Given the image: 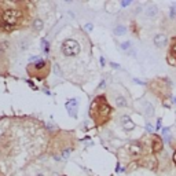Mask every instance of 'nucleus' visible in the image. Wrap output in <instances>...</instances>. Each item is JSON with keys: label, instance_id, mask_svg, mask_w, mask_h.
<instances>
[{"label": "nucleus", "instance_id": "4be33fe9", "mask_svg": "<svg viewBox=\"0 0 176 176\" xmlns=\"http://www.w3.org/2000/svg\"><path fill=\"white\" fill-rule=\"evenodd\" d=\"M129 3H131V2H129V0H127V2H122V3H121V6H124V7H125V6H128Z\"/></svg>", "mask_w": 176, "mask_h": 176}, {"label": "nucleus", "instance_id": "a878e982", "mask_svg": "<svg viewBox=\"0 0 176 176\" xmlns=\"http://www.w3.org/2000/svg\"><path fill=\"white\" fill-rule=\"evenodd\" d=\"M37 176H44V175H37Z\"/></svg>", "mask_w": 176, "mask_h": 176}, {"label": "nucleus", "instance_id": "aec40b11", "mask_svg": "<svg viewBox=\"0 0 176 176\" xmlns=\"http://www.w3.org/2000/svg\"><path fill=\"white\" fill-rule=\"evenodd\" d=\"M146 129H147L149 132H153V127L150 125V124H147V125H146Z\"/></svg>", "mask_w": 176, "mask_h": 176}, {"label": "nucleus", "instance_id": "423d86ee", "mask_svg": "<svg viewBox=\"0 0 176 176\" xmlns=\"http://www.w3.org/2000/svg\"><path fill=\"white\" fill-rule=\"evenodd\" d=\"M128 151L131 155H140L143 153V146H142V143H139V142H132L128 146Z\"/></svg>", "mask_w": 176, "mask_h": 176}, {"label": "nucleus", "instance_id": "4468645a", "mask_svg": "<svg viewBox=\"0 0 176 176\" xmlns=\"http://www.w3.org/2000/svg\"><path fill=\"white\" fill-rule=\"evenodd\" d=\"M43 25H44V24H43L42 19H35V21H33V29L39 32V30L43 29Z\"/></svg>", "mask_w": 176, "mask_h": 176}, {"label": "nucleus", "instance_id": "f8f14e48", "mask_svg": "<svg viewBox=\"0 0 176 176\" xmlns=\"http://www.w3.org/2000/svg\"><path fill=\"white\" fill-rule=\"evenodd\" d=\"M144 113H146V116H149V117H151V116H154V108H153V105L151 103H144Z\"/></svg>", "mask_w": 176, "mask_h": 176}, {"label": "nucleus", "instance_id": "412c9836", "mask_svg": "<svg viewBox=\"0 0 176 176\" xmlns=\"http://www.w3.org/2000/svg\"><path fill=\"white\" fill-rule=\"evenodd\" d=\"M85 29H87V30H92V25H91V24L85 25Z\"/></svg>", "mask_w": 176, "mask_h": 176}, {"label": "nucleus", "instance_id": "6ab92c4d", "mask_svg": "<svg viewBox=\"0 0 176 176\" xmlns=\"http://www.w3.org/2000/svg\"><path fill=\"white\" fill-rule=\"evenodd\" d=\"M169 15H171V18H173V17H175V15H176V10H171V12H169Z\"/></svg>", "mask_w": 176, "mask_h": 176}, {"label": "nucleus", "instance_id": "1a4fd4ad", "mask_svg": "<svg viewBox=\"0 0 176 176\" xmlns=\"http://www.w3.org/2000/svg\"><path fill=\"white\" fill-rule=\"evenodd\" d=\"M162 146H164V143H162V139H160V138H155L154 140H153V153H160L162 150Z\"/></svg>", "mask_w": 176, "mask_h": 176}, {"label": "nucleus", "instance_id": "2eb2a0df", "mask_svg": "<svg viewBox=\"0 0 176 176\" xmlns=\"http://www.w3.org/2000/svg\"><path fill=\"white\" fill-rule=\"evenodd\" d=\"M169 55L173 58H176V40L173 42V44L171 45V50H169Z\"/></svg>", "mask_w": 176, "mask_h": 176}, {"label": "nucleus", "instance_id": "5701e85b", "mask_svg": "<svg viewBox=\"0 0 176 176\" xmlns=\"http://www.w3.org/2000/svg\"><path fill=\"white\" fill-rule=\"evenodd\" d=\"M160 127H161V118L157 120V128H160Z\"/></svg>", "mask_w": 176, "mask_h": 176}, {"label": "nucleus", "instance_id": "7ed1b4c3", "mask_svg": "<svg viewBox=\"0 0 176 176\" xmlns=\"http://www.w3.org/2000/svg\"><path fill=\"white\" fill-rule=\"evenodd\" d=\"M2 24L6 25L7 29L15 26L17 24H19V21L22 19V10L18 8H6L2 12Z\"/></svg>", "mask_w": 176, "mask_h": 176}, {"label": "nucleus", "instance_id": "39448f33", "mask_svg": "<svg viewBox=\"0 0 176 176\" xmlns=\"http://www.w3.org/2000/svg\"><path fill=\"white\" fill-rule=\"evenodd\" d=\"M66 110H68V113L70 114L72 117H77V108H78V102L77 99H69L68 102H66Z\"/></svg>", "mask_w": 176, "mask_h": 176}, {"label": "nucleus", "instance_id": "f257e3e1", "mask_svg": "<svg viewBox=\"0 0 176 176\" xmlns=\"http://www.w3.org/2000/svg\"><path fill=\"white\" fill-rule=\"evenodd\" d=\"M90 114L95 120L96 124H103L108 121V118L111 114V108L105 96H98L94 99V102L91 103Z\"/></svg>", "mask_w": 176, "mask_h": 176}, {"label": "nucleus", "instance_id": "6e6552de", "mask_svg": "<svg viewBox=\"0 0 176 176\" xmlns=\"http://www.w3.org/2000/svg\"><path fill=\"white\" fill-rule=\"evenodd\" d=\"M154 44H155V47H164V45H167L168 44L167 35H164V33H158V35H155L154 36Z\"/></svg>", "mask_w": 176, "mask_h": 176}, {"label": "nucleus", "instance_id": "dca6fc26", "mask_svg": "<svg viewBox=\"0 0 176 176\" xmlns=\"http://www.w3.org/2000/svg\"><path fill=\"white\" fill-rule=\"evenodd\" d=\"M42 48L44 52H48V42L47 40H44V39L42 40Z\"/></svg>", "mask_w": 176, "mask_h": 176}, {"label": "nucleus", "instance_id": "393cba45", "mask_svg": "<svg viewBox=\"0 0 176 176\" xmlns=\"http://www.w3.org/2000/svg\"><path fill=\"white\" fill-rule=\"evenodd\" d=\"M173 162H175V165H176V150H175V153H173Z\"/></svg>", "mask_w": 176, "mask_h": 176}, {"label": "nucleus", "instance_id": "a211bd4d", "mask_svg": "<svg viewBox=\"0 0 176 176\" xmlns=\"http://www.w3.org/2000/svg\"><path fill=\"white\" fill-rule=\"evenodd\" d=\"M168 62L172 63V65H176V59L173 57H171V55H169V58H168Z\"/></svg>", "mask_w": 176, "mask_h": 176}, {"label": "nucleus", "instance_id": "20e7f679", "mask_svg": "<svg viewBox=\"0 0 176 176\" xmlns=\"http://www.w3.org/2000/svg\"><path fill=\"white\" fill-rule=\"evenodd\" d=\"M61 52L65 57H76V55L80 54V43L75 39H66L62 43Z\"/></svg>", "mask_w": 176, "mask_h": 176}, {"label": "nucleus", "instance_id": "ddd939ff", "mask_svg": "<svg viewBox=\"0 0 176 176\" xmlns=\"http://www.w3.org/2000/svg\"><path fill=\"white\" fill-rule=\"evenodd\" d=\"M125 32H127V28L122 26V25H118V26L114 28V35L116 36H122V35H125Z\"/></svg>", "mask_w": 176, "mask_h": 176}, {"label": "nucleus", "instance_id": "f3484780", "mask_svg": "<svg viewBox=\"0 0 176 176\" xmlns=\"http://www.w3.org/2000/svg\"><path fill=\"white\" fill-rule=\"evenodd\" d=\"M121 48L122 50H129L131 48V42H124L121 44Z\"/></svg>", "mask_w": 176, "mask_h": 176}, {"label": "nucleus", "instance_id": "9b49d317", "mask_svg": "<svg viewBox=\"0 0 176 176\" xmlns=\"http://www.w3.org/2000/svg\"><path fill=\"white\" fill-rule=\"evenodd\" d=\"M114 103H116L117 108H125V106H127V99L124 98V96L118 95V96L114 98Z\"/></svg>", "mask_w": 176, "mask_h": 176}, {"label": "nucleus", "instance_id": "0eeeda50", "mask_svg": "<svg viewBox=\"0 0 176 176\" xmlns=\"http://www.w3.org/2000/svg\"><path fill=\"white\" fill-rule=\"evenodd\" d=\"M121 125L125 131H132V129L135 128V122L131 120V117L125 114V116L121 117Z\"/></svg>", "mask_w": 176, "mask_h": 176}, {"label": "nucleus", "instance_id": "f03ea898", "mask_svg": "<svg viewBox=\"0 0 176 176\" xmlns=\"http://www.w3.org/2000/svg\"><path fill=\"white\" fill-rule=\"evenodd\" d=\"M26 70H28V75H29L30 77H35V78H37V80H43V78H45L48 76V73H50V63L45 59H39L37 62L29 63Z\"/></svg>", "mask_w": 176, "mask_h": 176}, {"label": "nucleus", "instance_id": "b1692460", "mask_svg": "<svg viewBox=\"0 0 176 176\" xmlns=\"http://www.w3.org/2000/svg\"><path fill=\"white\" fill-rule=\"evenodd\" d=\"M110 65H111V66H113V68H116V69H118V68H120V66H118V65H117V63H113V62H111V63H110Z\"/></svg>", "mask_w": 176, "mask_h": 176}, {"label": "nucleus", "instance_id": "9d476101", "mask_svg": "<svg viewBox=\"0 0 176 176\" xmlns=\"http://www.w3.org/2000/svg\"><path fill=\"white\" fill-rule=\"evenodd\" d=\"M144 14H146V17H149V18H154L155 15L158 14L157 6H149L146 8V11H144Z\"/></svg>", "mask_w": 176, "mask_h": 176}]
</instances>
